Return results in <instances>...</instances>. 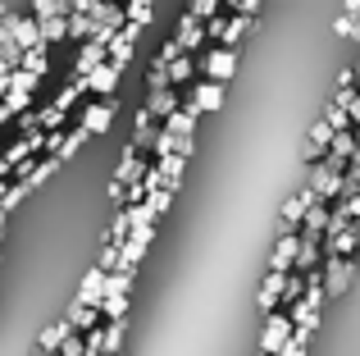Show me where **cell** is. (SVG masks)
Listing matches in <instances>:
<instances>
[{"instance_id": "6da1fadb", "label": "cell", "mask_w": 360, "mask_h": 356, "mask_svg": "<svg viewBox=\"0 0 360 356\" xmlns=\"http://www.w3.org/2000/svg\"><path fill=\"white\" fill-rule=\"evenodd\" d=\"M219 96H224V91H219V82H205V87H201V96H196V110H214V106H219Z\"/></svg>"}, {"instance_id": "7a4b0ae2", "label": "cell", "mask_w": 360, "mask_h": 356, "mask_svg": "<svg viewBox=\"0 0 360 356\" xmlns=\"http://www.w3.org/2000/svg\"><path fill=\"white\" fill-rule=\"evenodd\" d=\"M105 124H110V110H105V106L87 110V128H91V133H101V128H105Z\"/></svg>"}, {"instance_id": "3957f363", "label": "cell", "mask_w": 360, "mask_h": 356, "mask_svg": "<svg viewBox=\"0 0 360 356\" xmlns=\"http://www.w3.org/2000/svg\"><path fill=\"white\" fill-rule=\"evenodd\" d=\"M91 87H96V91H110V87H115V69H96V73H91Z\"/></svg>"}]
</instances>
